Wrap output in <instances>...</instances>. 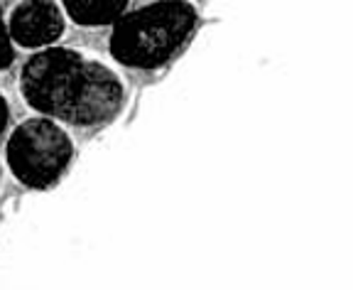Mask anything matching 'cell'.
Returning <instances> with one entry per match:
<instances>
[{
  "mask_svg": "<svg viewBox=\"0 0 353 290\" xmlns=\"http://www.w3.org/2000/svg\"><path fill=\"white\" fill-rule=\"evenodd\" d=\"M20 94L39 116L66 128H103L125 106V81L116 69L64 45L34 50L20 69Z\"/></svg>",
  "mask_w": 353,
  "mask_h": 290,
  "instance_id": "1",
  "label": "cell"
},
{
  "mask_svg": "<svg viewBox=\"0 0 353 290\" xmlns=\"http://www.w3.org/2000/svg\"><path fill=\"white\" fill-rule=\"evenodd\" d=\"M196 25L199 12L192 0H152L128 8L110 25V59L123 69L154 72L182 52Z\"/></svg>",
  "mask_w": 353,
  "mask_h": 290,
  "instance_id": "2",
  "label": "cell"
},
{
  "mask_svg": "<svg viewBox=\"0 0 353 290\" xmlns=\"http://www.w3.org/2000/svg\"><path fill=\"white\" fill-rule=\"evenodd\" d=\"M74 138L66 126L32 113L17 123L6 140V165L15 182L28 190H52L74 162Z\"/></svg>",
  "mask_w": 353,
  "mask_h": 290,
  "instance_id": "3",
  "label": "cell"
},
{
  "mask_svg": "<svg viewBox=\"0 0 353 290\" xmlns=\"http://www.w3.org/2000/svg\"><path fill=\"white\" fill-rule=\"evenodd\" d=\"M6 23L12 45L34 52L57 45L64 37L69 20L59 0H17L6 15Z\"/></svg>",
  "mask_w": 353,
  "mask_h": 290,
  "instance_id": "4",
  "label": "cell"
},
{
  "mask_svg": "<svg viewBox=\"0 0 353 290\" xmlns=\"http://www.w3.org/2000/svg\"><path fill=\"white\" fill-rule=\"evenodd\" d=\"M66 20L83 30L110 28L130 8V0H59Z\"/></svg>",
  "mask_w": 353,
  "mask_h": 290,
  "instance_id": "5",
  "label": "cell"
},
{
  "mask_svg": "<svg viewBox=\"0 0 353 290\" xmlns=\"http://www.w3.org/2000/svg\"><path fill=\"white\" fill-rule=\"evenodd\" d=\"M15 50L10 35H8V23H6V12L0 6V72H6L15 64Z\"/></svg>",
  "mask_w": 353,
  "mask_h": 290,
  "instance_id": "6",
  "label": "cell"
},
{
  "mask_svg": "<svg viewBox=\"0 0 353 290\" xmlns=\"http://www.w3.org/2000/svg\"><path fill=\"white\" fill-rule=\"evenodd\" d=\"M10 116H12L10 101L6 99V94H3V91H0V138L6 135L8 126H10Z\"/></svg>",
  "mask_w": 353,
  "mask_h": 290,
  "instance_id": "7",
  "label": "cell"
},
{
  "mask_svg": "<svg viewBox=\"0 0 353 290\" xmlns=\"http://www.w3.org/2000/svg\"><path fill=\"white\" fill-rule=\"evenodd\" d=\"M0 182H3V168H0Z\"/></svg>",
  "mask_w": 353,
  "mask_h": 290,
  "instance_id": "8",
  "label": "cell"
}]
</instances>
